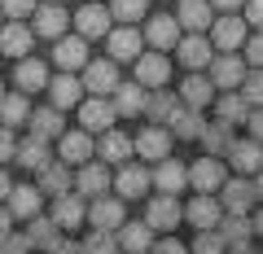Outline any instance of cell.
Returning a JSON list of instances; mask_svg holds the SVG:
<instances>
[{
	"mask_svg": "<svg viewBox=\"0 0 263 254\" xmlns=\"http://www.w3.org/2000/svg\"><path fill=\"white\" fill-rule=\"evenodd\" d=\"M259 198V180L254 175H237V180H224L219 184V210L224 215H246Z\"/></svg>",
	"mask_w": 263,
	"mask_h": 254,
	"instance_id": "6da1fadb",
	"label": "cell"
},
{
	"mask_svg": "<svg viewBox=\"0 0 263 254\" xmlns=\"http://www.w3.org/2000/svg\"><path fill=\"white\" fill-rule=\"evenodd\" d=\"M224 162L219 158H197L193 167H184V184H193L197 193H219V184H224Z\"/></svg>",
	"mask_w": 263,
	"mask_h": 254,
	"instance_id": "7a4b0ae2",
	"label": "cell"
},
{
	"mask_svg": "<svg viewBox=\"0 0 263 254\" xmlns=\"http://www.w3.org/2000/svg\"><path fill=\"white\" fill-rule=\"evenodd\" d=\"M114 84H119V70H114L110 57H101V62H84V79H79L84 92L105 96V92H114Z\"/></svg>",
	"mask_w": 263,
	"mask_h": 254,
	"instance_id": "3957f363",
	"label": "cell"
},
{
	"mask_svg": "<svg viewBox=\"0 0 263 254\" xmlns=\"http://www.w3.org/2000/svg\"><path fill=\"white\" fill-rule=\"evenodd\" d=\"M180 219H184V215H180V202L162 193V198H149V210H145V219H141V224L149 228V232H171V228H176Z\"/></svg>",
	"mask_w": 263,
	"mask_h": 254,
	"instance_id": "277c9868",
	"label": "cell"
},
{
	"mask_svg": "<svg viewBox=\"0 0 263 254\" xmlns=\"http://www.w3.org/2000/svg\"><path fill=\"white\" fill-rule=\"evenodd\" d=\"M167 79H171V62H167V53H145V57H136V84L149 92V88H167Z\"/></svg>",
	"mask_w": 263,
	"mask_h": 254,
	"instance_id": "5b68a950",
	"label": "cell"
},
{
	"mask_svg": "<svg viewBox=\"0 0 263 254\" xmlns=\"http://www.w3.org/2000/svg\"><path fill=\"white\" fill-rule=\"evenodd\" d=\"M211 84L224 88V92H237V84L246 79V62L237 53H224V57H211Z\"/></svg>",
	"mask_w": 263,
	"mask_h": 254,
	"instance_id": "8992f818",
	"label": "cell"
},
{
	"mask_svg": "<svg viewBox=\"0 0 263 254\" xmlns=\"http://www.w3.org/2000/svg\"><path fill=\"white\" fill-rule=\"evenodd\" d=\"M180 215H184L189 224L197 228V232H211V228L219 224V215H224V210H219V202L211 198V193H197L189 206H180Z\"/></svg>",
	"mask_w": 263,
	"mask_h": 254,
	"instance_id": "52a82bcc",
	"label": "cell"
},
{
	"mask_svg": "<svg viewBox=\"0 0 263 254\" xmlns=\"http://www.w3.org/2000/svg\"><path fill=\"white\" fill-rule=\"evenodd\" d=\"M114 105L105 101V96H88V101H79V123H84V132H110L114 127Z\"/></svg>",
	"mask_w": 263,
	"mask_h": 254,
	"instance_id": "ba28073f",
	"label": "cell"
},
{
	"mask_svg": "<svg viewBox=\"0 0 263 254\" xmlns=\"http://www.w3.org/2000/svg\"><path fill=\"white\" fill-rule=\"evenodd\" d=\"M84 219L101 232H114L123 224V198H92V206H84Z\"/></svg>",
	"mask_w": 263,
	"mask_h": 254,
	"instance_id": "9c48e42d",
	"label": "cell"
},
{
	"mask_svg": "<svg viewBox=\"0 0 263 254\" xmlns=\"http://www.w3.org/2000/svg\"><path fill=\"white\" fill-rule=\"evenodd\" d=\"M31 40L27 22H0V57H31Z\"/></svg>",
	"mask_w": 263,
	"mask_h": 254,
	"instance_id": "30bf717a",
	"label": "cell"
},
{
	"mask_svg": "<svg viewBox=\"0 0 263 254\" xmlns=\"http://www.w3.org/2000/svg\"><path fill=\"white\" fill-rule=\"evenodd\" d=\"M57 153H62L57 162H79V167H84V162H92L97 145H92L88 132H62L57 136Z\"/></svg>",
	"mask_w": 263,
	"mask_h": 254,
	"instance_id": "8fae6325",
	"label": "cell"
},
{
	"mask_svg": "<svg viewBox=\"0 0 263 254\" xmlns=\"http://www.w3.org/2000/svg\"><path fill=\"white\" fill-rule=\"evenodd\" d=\"M132 149L141 153V158H149V162H162V158H171V132L167 127H145L132 141Z\"/></svg>",
	"mask_w": 263,
	"mask_h": 254,
	"instance_id": "7c38bea8",
	"label": "cell"
},
{
	"mask_svg": "<svg viewBox=\"0 0 263 254\" xmlns=\"http://www.w3.org/2000/svg\"><path fill=\"white\" fill-rule=\"evenodd\" d=\"M5 198H9V219H35L40 215V198H44V193H40V188H31V184H9V193H5Z\"/></svg>",
	"mask_w": 263,
	"mask_h": 254,
	"instance_id": "4fadbf2b",
	"label": "cell"
},
{
	"mask_svg": "<svg viewBox=\"0 0 263 254\" xmlns=\"http://www.w3.org/2000/svg\"><path fill=\"white\" fill-rule=\"evenodd\" d=\"M176 53H180V62H184L189 70H202V66H211V57H215V48H211V40L206 35H180V44H176Z\"/></svg>",
	"mask_w": 263,
	"mask_h": 254,
	"instance_id": "5bb4252c",
	"label": "cell"
},
{
	"mask_svg": "<svg viewBox=\"0 0 263 254\" xmlns=\"http://www.w3.org/2000/svg\"><path fill=\"white\" fill-rule=\"evenodd\" d=\"M53 62L70 75V70H84V62H88V40H79V35H62L53 44Z\"/></svg>",
	"mask_w": 263,
	"mask_h": 254,
	"instance_id": "9a60e30c",
	"label": "cell"
},
{
	"mask_svg": "<svg viewBox=\"0 0 263 254\" xmlns=\"http://www.w3.org/2000/svg\"><path fill=\"white\" fill-rule=\"evenodd\" d=\"M180 31H189V35H202V31L211 27V0H180V13H176Z\"/></svg>",
	"mask_w": 263,
	"mask_h": 254,
	"instance_id": "2e32d148",
	"label": "cell"
},
{
	"mask_svg": "<svg viewBox=\"0 0 263 254\" xmlns=\"http://www.w3.org/2000/svg\"><path fill=\"white\" fill-rule=\"evenodd\" d=\"M75 188H79V198H105V188H110L105 162H84L79 175H75Z\"/></svg>",
	"mask_w": 263,
	"mask_h": 254,
	"instance_id": "e0dca14e",
	"label": "cell"
},
{
	"mask_svg": "<svg viewBox=\"0 0 263 254\" xmlns=\"http://www.w3.org/2000/svg\"><path fill=\"white\" fill-rule=\"evenodd\" d=\"M66 27H70V13L62 5H40L35 9V31L31 35H48V40H62Z\"/></svg>",
	"mask_w": 263,
	"mask_h": 254,
	"instance_id": "ac0fdd59",
	"label": "cell"
},
{
	"mask_svg": "<svg viewBox=\"0 0 263 254\" xmlns=\"http://www.w3.org/2000/svg\"><path fill=\"white\" fill-rule=\"evenodd\" d=\"M114 241H119V250H123V254H149L154 232H149L145 224H127V219H123V224L114 228Z\"/></svg>",
	"mask_w": 263,
	"mask_h": 254,
	"instance_id": "d6986e66",
	"label": "cell"
},
{
	"mask_svg": "<svg viewBox=\"0 0 263 254\" xmlns=\"http://www.w3.org/2000/svg\"><path fill=\"white\" fill-rule=\"evenodd\" d=\"M79 27V40H97V35H110V9H101V5H84L79 9V18H70Z\"/></svg>",
	"mask_w": 263,
	"mask_h": 254,
	"instance_id": "ffe728a7",
	"label": "cell"
},
{
	"mask_svg": "<svg viewBox=\"0 0 263 254\" xmlns=\"http://www.w3.org/2000/svg\"><path fill=\"white\" fill-rule=\"evenodd\" d=\"M110 184L119 188V198H145V193H149V171L136 167V162H127L119 175H110Z\"/></svg>",
	"mask_w": 263,
	"mask_h": 254,
	"instance_id": "44dd1931",
	"label": "cell"
},
{
	"mask_svg": "<svg viewBox=\"0 0 263 254\" xmlns=\"http://www.w3.org/2000/svg\"><path fill=\"white\" fill-rule=\"evenodd\" d=\"M211 31H215V44H211V48H224V53H237V48L246 44V22L237 18V13H228V18L211 22Z\"/></svg>",
	"mask_w": 263,
	"mask_h": 254,
	"instance_id": "7402d4cb",
	"label": "cell"
},
{
	"mask_svg": "<svg viewBox=\"0 0 263 254\" xmlns=\"http://www.w3.org/2000/svg\"><path fill=\"white\" fill-rule=\"evenodd\" d=\"M141 57V31L136 27H119L110 31V62L119 66V62H136Z\"/></svg>",
	"mask_w": 263,
	"mask_h": 254,
	"instance_id": "603a6c76",
	"label": "cell"
},
{
	"mask_svg": "<svg viewBox=\"0 0 263 254\" xmlns=\"http://www.w3.org/2000/svg\"><path fill=\"white\" fill-rule=\"evenodd\" d=\"M44 88H48V101H53V110H70V105L84 101V88H79L75 75H57V79H48Z\"/></svg>",
	"mask_w": 263,
	"mask_h": 254,
	"instance_id": "cb8c5ba5",
	"label": "cell"
},
{
	"mask_svg": "<svg viewBox=\"0 0 263 254\" xmlns=\"http://www.w3.org/2000/svg\"><path fill=\"white\" fill-rule=\"evenodd\" d=\"M35 175H40V193H48V198H62V193L75 188V175L66 171V162H48V167L35 171Z\"/></svg>",
	"mask_w": 263,
	"mask_h": 254,
	"instance_id": "d4e9b609",
	"label": "cell"
},
{
	"mask_svg": "<svg viewBox=\"0 0 263 254\" xmlns=\"http://www.w3.org/2000/svg\"><path fill=\"white\" fill-rule=\"evenodd\" d=\"M13 84H18L22 92H40V88L48 84V66L40 62V57H22L18 70H13Z\"/></svg>",
	"mask_w": 263,
	"mask_h": 254,
	"instance_id": "484cf974",
	"label": "cell"
},
{
	"mask_svg": "<svg viewBox=\"0 0 263 254\" xmlns=\"http://www.w3.org/2000/svg\"><path fill=\"white\" fill-rule=\"evenodd\" d=\"M215 101V84H211L206 75H189L184 79V92H180V105L184 110H202V105Z\"/></svg>",
	"mask_w": 263,
	"mask_h": 254,
	"instance_id": "4316f807",
	"label": "cell"
},
{
	"mask_svg": "<svg viewBox=\"0 0 263 254\" xmlns=\"http://www.w3.org/2000/svg\"><path fill=\"white\" fill-rule=\"evenodd\" d=\"M53 219L57 228H79L84 224V198H75V193H62V198H53Z\"/></svg>",
	"mask_w": 263,
	"mask_h": 254,
	"instance_id": "83f0119b",
	"label": "cell"
},
{
	"mask_svg": "<svg viewBox=\"0 0 263 254\" xmlns=\"http://www.w3.org/2000/svg\"><path fill=\"white\" fill-rule=\"evenodd\" d=\"M176 110H180V101L167 92V88H154V92H145V114L154 119V127H167Z\"/></svg>",
	"mask_w": 263,
	"mask_h": 254,
	"instance_id": "f1b7e54d",
	"label": "cell"
},
{
	"mask_svg": "<svg viewBox=\"0 0 263 254\" xmlns=\"http://www.w3.org/2000/svg\"><path fill=\"white\" fill-rule=\"evenodd\" d=\"M228 162H233L241 175H259V162H263L259 141H233L228 145Z\"/></svg>",
	"mask_w": 263,
	"mask_h": 254,
	"instance_id": "f546056e",
	"label": "cell"
},
{
	"mask_svg": "<svg viewBox=\"0 0 263 254\" xmlns=\"http://www.w3.org/2000/svg\"><path fill=\"white\" fill-rule=\"evenodd\" d=\"M13 158H18L27 171H44L48 162H53V153H48V141H35V136H27L22 145H13Z\"/></svg>",
	"mask_w": 263,
	"mask_h": 254,
	"instance_id": "4dcf8cb0",
	"label": "cell"
},
{
	"mask_svg": "<svg viewBox=\"0 0 263 254\" xmlns=\"http://www.w3.org/2000/svg\"><path fill=\"white\" fill-rule=\"evenodd\" d=\"M145 35H149V44L158 48V53H167V48H176L180 44V22L176 18H149V27H145Z\"/></svg>",
	"mask_w": 263,
	"mask_h": 254,
	"instance_id": "1f68e13d",
	"label": "cell"
},
{
	"mask_svg": "<svg viewBox=\"0 0 263 254\" xmlns=\"http://www.w3.org/2000/svg\"><path fill=\"white\" fill-rule=\"evenodd\" d=\"M149 184H158V193L176 198L180 188H184V167H180L176 158H162V162H158V171L149 175Z\"/></svg>",
	"mask_w": 263,
	"mask_h": 254,
	"instance_id": "d6a6232c",
	"label": "cell"
},
{
	"mask_svg": "<svg viewBox=\"0 0 263 254\" xmlns=\"http://www.w3.org/2000/svg\"><path fill=\"white\" fill-rule=\"evenodd\" d=\"M171 136H180V141H197V136H202V127H206V119H202V110H184V105H180L176 114H171Z\"/></svg>",
	"mask_w": 263,
	"mask_h": 254,
	"instance_id": "836d02e7",
	"label": "cell"
},
{
	"mask_svg": "<svg viewBox=\"0 0 263 254\" xmlns=\"http://www.w3.org/2000/svg\"><path fill=\"white\" fill-rule=\"evenodd\" d=\"M197 141H202V149H206V158H219V153H228V145H233L237 136H233V127H228V123H206Z\"/></svg>",
	"mask_w": 263,
	"mask_h": 254,
	"instance_id": "e575fe53",
	"label": "cell"
},
{
	"mask_svg": "<svg viewBox=\"0 0 263 254\" xmlns=\"http://www.w3.org/2000/svg\"><path fill=\"white\" fill-rule=\"evenodd\" d=\"M27 119H31V136H35V141H57V136H62V110H53V105L27 114Z\"/></svg>",
	"mask_w": 263,
	"mask_h": 254,
	"instance_id": "d590c367",
	"label": "cell"
},
{
	"mask_svg": "<svg viewBox=\"0 0 263 254\" xmlns=\"http://www.w3.org/2000/svg\"><path fill=\"white\" fill-rule=\"evenodd\" d=\"M31 105H27V92H0V127H18L27 123Z\"/></svg>",
	"mask_w": 263,
	"mask_h": 254,
	"instance_id": "8d00e7d4",
	"label": "cell"
},
{
	"mask_svg": "<svg viewBox=\"0 0 263 254\" xmlns=\"http://www.w3.org/2000/svg\"><path fill=\"white\" fill-rule=\"evenodd\" d=\"M114 114H141L145 110V88L141 84H114Z\"/></svg>",
	"mask_w": 263,
	"mask_h": 254,
	"instance_id": "74e56055",
	"label": "cell"
},
{
	"mask_svg": "<svg viewBox=\"0 0 263 254\" xmlns=\"http://www.w3.org/2000/svg\"><path fill=\"white\" fill-rule=\"evenodd\" d=\"M215 232H219V241H224V245H237V241H250V237H254L246 215H219Z\"/></svg>",
	"mask_w": 263,
	"mask_h": 254,
	"instance_id": "f35d334b",
	"label": "cell"
},
{
	"mask_svg": "<svg viewBox=\"0 0 263 254\" xmlns=\"http://www.w3.org/2000/svg\"><path fill=\"white\" fill-rule=\"evenodd\" d=\"M132 158V136H123V132H105L101 136V162H127Z\"/></svg>",
	"mask_w": 263,
	"mask_h": 254,
	"instance_id": "ab89813d",
	"label": "cell"
},
{
	"mask_svg": "<svg viewBox=\"0 0 263 254\" xmlns=\"http://www.w3.org/2000/svg\"><path fill=\"white\" fill-rule=\"evenodd\" d=\"M22 237H27L31 245H40V250H48V245L57 241V224L44 219V215H35V219H27V232H22Z\"/></svg>",
	"mask_w": 263,
	"mask_h": 254,
	"instance_id": "60d3db41",
	"label": "cell"
},
{
	"mask_svg": "<svg viewBox=\"0 0 263 254\" xmlns=\"http://www.w3.org/2000/svg\"><path fill=\"white\" fill-rule=\"evenodd\" d=\"M246 114H250V105H246L237 92H224V96H219V123L233 127V123H246Z\"/></svg>",
	"mask_w": 263,
	"mask_h": 254,
	"instance_id": "b9f144b4",
	"label": "cell"
},
{
	"mask_svg": "<svg viewBox=\"0 0 263 254\" xmlns=\"http://www.w3.org/2000/svg\"><path fill=\"white\" fill-rule=\"evenodd\" d=\"M84 254H119V241H114V232H101V228H92L88 232V241L79 245Z\"/></svg>",
	"mask_w": 263,
	"mask_h": 254,
	"instance_id": "7bdbcfd3",
	"label": "cell"
},
{
	"mask_svg": "<svg viewBox=\"0 0 263 254\" xmlns=\"http://www.w3.org/2000/svg\"><path fill=\"white\" fill-rule=\"evenodd\" d=\"M110 18L114 22H127V27H132V22H141L145 18V0H114V5H110Z\"/></svg>",
	"mask_w": 263,
	"mask_h": 254,
	"instance_id": "ee69618b",
	"label": "cell"
},
{
	"mask_svg": "<svg viewBox=\"0 0 263 254\" xmlns=\"http://www.w3.org/2000/svg\"><path fill=\"white\" fill-rule=\"evenodd\" d=\"M237 88H241L237 96H241L250 110H259V101H263V79H259V70H246V79H241Z\"/></svg>",
	"mask_w": 263,
	"mask_h": 254,
	"instance_id": "f6af8a7d",
	"label": "cell"
},
{
	"mask_svg": "<svg viewBox=\"0 0 263 254\" xmlns=\"http://www.w3.org/2000/svg\"><path fill=\"white\" fill-rule=\"evenodd\" d=\"M0 13L13 22H27V13H35V0H0Z\"/></svg>",
	"mask_w": 263,
	"mask_h": 254,
	"instance_id": "bcb514c9",
	"label": "cell"
},
{
	"mask_svg": "<svg viewBox=\"0 0 263 254\" xmlns=\"http://www.w3.org/2000/svg\"><path fill=\"white\" fill-rule=\"evenodd\" d=\"M189 254H224V241H219L215 228H211V232H197V241H193Z\"/></svg>",
	"mask_w": 263,
	"mask_h": 254,
	"instance_id": "7dc6e473",
	"label": "cell"
},
{
	"mask_svg": "<svg viewBox=\"0 0 263 254\" xmlns=\"http://www.w3.org/2000/svg\"><path fill=\"white\" fill-rule=\"evenodd\" d=\"M0 254H31V241L22 232H9V237H0Z\"/></svg>",
	"mask_w": 263,
	"mask_h": 254,
	"instance_id": "c3c4849f",
	"label": "cell"
},
{
	"mask_svg": "<svg viewBox=\"0 0 263 254\" xmlns=\"http://www.w3.org/2000/svg\"><path fill=\"white\" fill-rule=\"evenodd\" d=\"M241 48H246V57H241V62H246L250 70H259V62H263V40H259V35H250Z\"/></svg>",
	"mask_w": 263,
	"mask_h": 254,
	"instance_id": "681fc988",
	"label": "cell"
},
{
	"mask_svg": "<svg viewBox=\"0 0 263 254\" xmlns=\"http://www.w3.org/2000/svg\"><path fill=\"white\" fill-rule=\"evenodd\" d=\"M149 254H189V250L176 241V237H162V241H154V245H149Z\"/></svg>",
	"mask_w": 263,
	"mask_h": 254,
	"instance_id": "f907efd6",
	"label": "cell"
},
{
	"mask_svg": "<svg viewBox=\"0 0 263 254\" xmlns=\"http://www.w3.org/2000/svg\"><path fill=\"white\" fill-rule=\"evenodd\" d=\"M13 145H18V141H13V127H0V162L13 158Z\"/></svg>",
	"mask_w": 263,
	"mask_h": 254,
	"instance_id": "816d5d0a",
	"label": "cell"
},
{
	"mask_svg": "<svg viewBox=\"0 0 263 254\" xmlns=\"http://www.w3.org/2000/svg\"><path fill=\"white\" fill-rule=\"evenodd\" d=\"M246 27H259V22H263V0H246Z\"/></svg>",
	"mask_w": 263,
	"mask_h": 254,
	"instance_id": "f5cc1de1",
	"label": "cell"
},
{
	"mask_svg": "<svg viewBox=\"0 0 263 254\" xmlns=\"http://www.w3.org/2000/svg\"><path fill=\"white\" fill-rule=\"evenodd\" d=\"M48 254H84V250H79V241H62V237H57V241L48 245Z\"/></svg>",
	"mask_w": 263,
	"mask_h": 254,
	"instance_id": "db71d44e",
	"label": "cell"
},
{
	"mask_svg": "<svg viewBox=\"0 0 263 254\" xmlns=\"http://www.w3.org/2000/svg\"><path fill=\"white\" fill-rule=\"evenodd\" d=\"M211 5H219V9H228V13H237L246 5V0H211Z\"/></svg>",
	"mask_w": 263,
	"mask_h": 254,
	"instance_id": "11a10c76",
	"label": "cell"
},
{
	"mask_svg": "<svg viewBox=\"0 0 263 254\" xmlns=\"http://www.w3.org/2000/svg\"><path fill=\"white\" fill-rule=\"evenodd\" d=\"M9 224H13V219H9V210L0 206V237H9Z\"/></svg>",
	"mask_w": 263,
	"mask_h": 254,
	"instance_id": "9f6ffc18",
	"label": "cell"
},
{
	"mask_svg": "<svg viewBox=\"0 0 263 254\" xmlns=\"http://www.w3.org/2000/svg\"><path fill=\"white\" fill-rule=\"evenodd\" d=\"M228 254H254V245H250V241H237V245H233Z\"/></svg>",
	"mask_w": 263,
	"mask_h": 254,
	"instance_id": "6f0895ef",
	"label": "cell"
},
{
	"mask_svg": "<svg viewBox=\"0 0 263 254\" xmlns=\"http://www.w3.org/2000/svg\"><path fill=\"white\" fill-rule=\"evenodd\" d=\"M5 193H9V175H5V171H0V198H5Z\"/></svg>",
	"mask_w": 263,
	"mask_h": 254,
	"instance_id": "680465c9",
	"label": "cell"
},
{
	"mask_svg": "<svg viewBox=\"0 0 263 254\" xmlns=\"http://www.w3.org/2000/svg\"><path fill=\"white\" fill-rule=\"evenodd\" d=\"M44 5H62V0H44Z\"/></svg>",
	"mask_w": 263,
	"mask_h": 254,
	"instance_id": "91938a15",
	"label": "cell"
},
{
	"mask_svg": "<svg viewBox=\"0 0 263 254\" xmlns=\"http://www.w3.org/2000/svg\"><path fill=\"white\" fill-rule=\"evenodd\" d=\"M0 22H5V13H0Z\"/></svg>",
	"mask_w": 263,
	"mask_h": 254,
	"instance_id": "94428289",
	"label": "cell"
},
{
	"mask_svg": "<svg viewBox=\"0 0 263 254\" xmlns=\"http://www.w3.org/2000/svg\"><path fill=\"white\" fill-rule=\"evenodd\" d=\"M88 5H97V0H88Z\"/></svg>",
	"mask_w": 263,
	"mask_h": 254,
	"instance_id": "6125c7cd",
	"label": "cell"
}]
</instances>
